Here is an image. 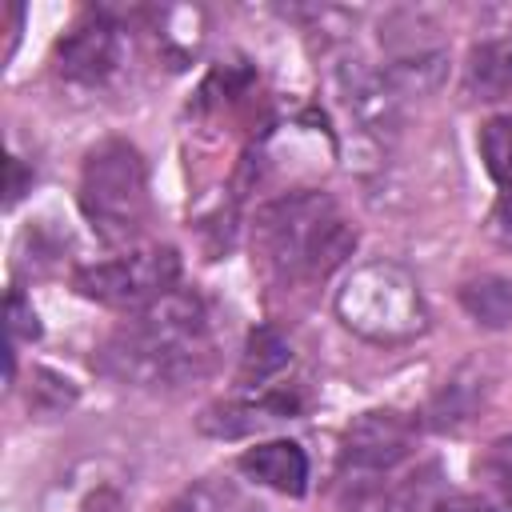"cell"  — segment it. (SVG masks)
<instances>
[{
    "instance_id": "1",
    "label": "cell",
    "mask_w": 512,
    "mask_h": 512,
    "mask_svg": "<svg viewBox=\"0 0 512 512\" xmlns=\"http://www.w3.org/2000/svg\"><path fill=\"white\" fill-rule=\"evenodd\" d=\"M216 312L192 288H172L132 312L100 348V372L136 388H180L216 360Z\"/></svg>"
},
{
    "instance_id": "2",
    "label": "cell",
    "mask_w": 512,
    "mask_h": 512,
    "mask_svg": "<svg viewBox=\"0 0 512 512\" xmlns=\"http://www.w3.org/2000/svg\"><path fill=\"white\" fill-rule=\"evenodd\" d=\"M356 248L344 208L316 188L268 200L252 220V264L272 288H308L328 280Z\"/></svg>"
},
{
    "instance_id": "3",
    "label": "cell",
    "mask_w": 512,
    "mask_h": 512,
    "mask_svg": "<svg viewBox=\"0 0 512 512\" xmlns=\"http://www.w3.org/2000/svg\"><path fill=\"white\" fill-rule=\"evenodd\" d=\"M80 212L104 244H136L152 220L148 164L128 140H100L84 156Z\"/></svg>"
},
{
    "instance_id": "4",
    "label": "cell",
    "mask_w": 512,
    "mask_h": 512,
    "mask_svg": "<svg viewBox=\"0 0 512 512\" xmlns=\"http://www.w3.org/2000/svg\"><path fill=\"white\" fill-rule=\"evenodd\" d=\"M340 320L368 340H408L424 328V300L416 280L396 264H364L336 296Z\"/></svg>"
},
{
    "instance_id": "5",
    "label": "cell",
    "mask_w": 512,
    "mask_h": 512,
    "mask_svg": "<svg viewBox=\"0 0 512 512\" xmlns=\"http://www.w3.org/2000/svg\"><path fill=\"white\" fill-rule=\"evenodd\" d=\"M180 280V256L176 248H136L100 264H84L76 272V292L104 304V308H128L140 312L148 304H156L160 296H168Z\"/></svg>"
},
{
    "instance_id": "6",
    "label": "cell",
    "mask_w": 512,
    "mask_h": 512,
    "mask_svg": "<svg viewBox=\"0 0 512 512\" xmlns=\"http://www.w3.org/2000/svg\"><path fill=\"white\" fill-rule=\"evenodd\" d=\"M412 452V424L396 412H364L344 432V468L352 472H392Z\"/></svg>"
},
{
    "instance_id": "7",
    "label": "cell",
    "mask_w": 512,
    "mask_h": 512,
    "mask_svg": "<svg viewBox=\"0 0 512 512\" xmlns=\"http://www.w3.org/2000/svg\"><path fill=\"white\" fill-rule=\"evenodd\" d=\"M116 60H120V36H116V24H108L104 16H92V20L76 24L60 40V68L72 80L96 84L116 68Z\"/></svg>"
},
{
    "instance_id": "8",
    "label": "cell",
    "mask_w": 512,
    "mask_h": 512,
    "mask_svg": "<svg viewBox=\"0 0 512 512\" xmlns=\"http://www.w3.org/2000/svg\"><path fill=\"white\" fill-rule=\"evenodd\" d=\"M424 488L428 480L420 476L384 480V472H356V480H344L336 512H416Z\"/></svg>"
},
{
    "instance_id": "9",
    "label": "cell",
    "mask_w": 512,
    "mask_h": 512,
    "mask_svg": "<svg viewBox=\"0 0 512 512\" xmlns=\"http://www.w3.org/2000/svg\"><path fill=\"white\" fill-rule=\"evenodd\" d=\"M240 468L264 484V488H276L284 496H304L308 488V456L296 440H268V444H256L240 456Z\"/></svg>"
},
{
    "instance_id": "10",
    "label": "cell",
    "mask_w": 512,
    "mask_h": 512,
    "mask_svg": "<svg viewBox=\"0 0 512 512\" xmlns=\"http://www.w3.org/2000/svg\"><path fill=\"white\" fill-rule=\"evenodd\" d=\"M296 408H300V400H296L292 392H264L260 400H248V404H220V408H208V412L200 416V428L212 432V436H240V432H252V428L288 420Z\"/></svg>"
},
{
    "instance_id": "11",
    "label": "cell",
    "mask_w": 512,
    "mask_h": 512,
    "mask_svg": "<svg viewBox=\"0 0 512 512\" xmlns=\"http://www.w3.org/2000/svg\"><path fill=\"white\" fill-rule=\"evenodd\" d=\"M464 92L472 100H504L512 92V40H488L468 52Z\"/></svg>"
},
{
    "instance_id": "12",
    "label": "cell",
    "mask_w": 512,
    "mask_h": 512,
    "mask_svg": "<svg viewBox=\"0 0 512 512\" xmlns=\"http://www.w3.org/2000/svg\"><path fill=\"white\" fill-rule=\"evenodd\" d=\"M172 512H264V504L240 484V480H228V476H204L196 484H188Z\"/></svg>"
},
{
    "instance_id": "13",
    "label": "cell",
    "mask_w": 512,
    "mask_h": 512,
    "mask_svg": "<svg viewBox=\"0 0 512 512\" xmlns=\"http://www.w3.org/2000/svg\"><path fill=\"white\" fill-rule=\"evenodd\" d=\"M480 156H484L488 176L504 192H512V112H500V116L484 120V128H480Z\"/></svg>"
},
{
    "instance_id": "14",
    "label": "cell",
    "mask_w": 512,
    "mask_h": 512,
    "mask_svg": "<svg viewBox=\"0 0 512 512\" xmlns=\"http://www.w3.org/2000/svg\"><path fill=\"white\" fill-rule=\"evenodd\" d=\"M288 364V344L272 332V328H256L252 340H248V352H244V368H240V380L244 384H256V380H268L276 368Z\"/></svg>"
},
{
    "instance_id": "15",
    "label": "cell",
    "mask_w": 512,
    "mask_h": 512,
    "mask_svg": "<svg viewBox=\"0 0 512 512\" xmlns=\"http://www.w3.org/2000/svg\"><path fill=\"white\" fill-rule=\"evenodd\" d=\"M476 472L492 484V492L512 508V436L496 440L484 448V456L476 460Z\"/></svg>"
},
{
    "instance_id": "16",
    "label": "cell",
    "mask_w": 512,
    "mask_h": 512,
    "mask_svg": "<svg viewBox=\"0 0 512 512\" xmlns=\"http://www.w3.org/2000/svg\"><path fill=\"white\" fill-rule=\"evenodd\" d=\"M8 328H12V336H28V340L40 332L36 312H28V308H24L20 292H12V296H8Z\"/></svg>"
},
{
    "instance_id": "17",
    "label": "cell",
    "mask_w": 512,
    "mask_h": 512,
    "mask_svg": "<svg viewBox=\"0 0 512 512\" xmlns=\"http://www.w3.org/2000/svg\"><path fill=\"white\" fill-rule=\"evenodd\" d=\"M432 512H492L484 500H476V496H464V492H456V496H444V500H436L432 504Z\"/></svg>"
}]
</instances>
